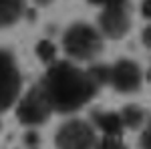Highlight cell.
<instances>
[{"instance_id":"cell-10","label":"cell","mask_w":151,"mask_h":149,"mask_svg":"<svg viewBox=\"0 0 151 149\" xmlns=\"http://www.w3.org/2000/svg\"><path fill=\"white\" fill-rule=\"evenodd\" d=\"M119 113H121L125 129H139L145 123V111L141 109L139 105H125Z\"/></svg>"},{"instance_id":"cell-7","label":"cell","mask_w":151,"mask_h":149,"mask_svg":"<svg viewBox=\"0 0 151 149\" xmlns=\"http://www.w3.org/2000/svg\"><path fill=\"white\" fill-rule=\"evenodd\" d=\"M97 28L107 38H113V40L123 38L131 28L129 4H117V6L101 8L99 16H97Z\"/></svg>"},{"instance_id":"cell-5","label":"cell","mask_w":151,"mask_h":149,"mask_svg":"<svg viewBox=\"0 0 151 149\" xmlns=\"http://www.w3.org/2000/svg\"><path fill=\"white\" fill-rule=\"evenodd\" d=\"M22 77L16 60L8 50L0 48V113L8 111L20 99Z\"/></svg>"},{"instance_id":"cell-15","label":"cell","mask_w":151,"mask_h":149,"mask_svg":"<svg viewBox=\"0 0 151 149\" xmlns=\"http://www.w3.org/2000/svg\"><path fill=\"white\" fill-rule=\"evenodd\" d=\"M141 42L145 48H149L151 50V24H147L143 30H141Z\"/></svg>"},{"instance_id":"cell-14","label":"cell","mask_w":151,"mask_h":149,"mask_svg":"<svg viewBox=\"0 0 151 149\" xmlns=\"http://www.w3.org/2000/svg\"><path fill=\"white\" fill-rule=\"evenodd\" d=\"M95 6H101V8H107V6H117V4H129V0H89Z\"/></svg>"},{"instance_id":"cell-1","label":"cell","mask_w":151,"mask_h":149,"mask_svg":"<svg viewBox=\"0 0 151 149\" xmlns=\"http://www.w3.org/2000/svg\"><path fill=\"white\" fill-rule=\"evenodd\" d=\"M40 87L47 95L55 113H75L91 103L99 83L93 79L91 71L81 69L70 60H57L48 67Z\"/></svg>"},{"instance_id":"cell-8","label":"cell","mask_w":151,"mask_h":149,"mask_svg":"<svg viewBox=\"0 0 151 149\" xmlns=\"http://www.w3.org/2000/svg\"><path fill=\"white\" fill-rule=\"evenodd\" d=\"M91 123H93L95 129L103 131V135H119L123 133V119H121V113H115V111H95L91 115Z\"/></svg>"},{"instance_id":"cell-13","label":"cell","mask_w":151,"mask_h":149,"mask_svg":"<svg viewBox=\"0 0 151 149\" xmlns=\"http://www.w3.org/2000/svg\"><path fill=\"white\" fill-rule=\"evenodd\" d=\"M141 149H151V121L143 127V133H141Z\"/></svg>"},{"instance_id":"cell-2","label":"cell","mask_w":151,"mask_h":149,"mask_svg":"<svg viewBox=\"0 0 151 149\" xmlns=\"http://www.w3.org/2000/svg\"><path fill=\"white\" fill-rule=\"evenodd\" d=\"M60 45L69 58L79 63H89L103 53V35L97 26L79 20L67 26Z\"/></svg>"},{"instance_id":"cell-6","label":"cell","mask_w":151,"mask_h":149,"mask_svg":"<svg viewBox=\"0 0 151 149\" xmlns=\"http://www.w3.org/2000/svg\"><path fill=\"white\" fill-rule=\"evenodd\" d=\"M109 85L121 95L137 93L143 85V71L131 58H119L109 65Z\"/></svg>"},{"instance_id":"cell-9","label":"cell","mask_w":151,"mask_h":149,"mask_svg":"<svg viewBox=\"0 0 151 149\" xmlns=\"http://www.w3.org/2000/svg\"><path fill=\"white\" fill-rule=\"evenodd\" d=\"M26 0H0V28H8L20 20Z\"/></svg>"},{"instance_id":"cell-4","label":"cell","mask_w":151,"mask_h":149,"mask_svg":"<svg viewBox=\"0 0 151 149\" xmlns=\"http://www.w3.org/2000/svg\"><path fill=\"white\" fill-rule=\"evenodd\" d=\"M57 149H95L97 135L93 123L85 119H69L55 133Z\"/></svg>"},{"instance_id":"cell-17","label":"cell","mask_w":151,"mask_h":149,"mask_svg":"<svg viewBox=\"0 0 151 149\" xmlns=\"http://www.w3.org/2000/svg\"><path fill=\"white\" fill-rule=\"evenodd\" d=\"M55 0H35V4L36 6H42V8H47V6H50Z\"/></svg>"},{"instance_id":"cell-11","label":"cell","mask_w":151,"mask_h":149,"mask_svg":"<svg viewBox=\"0 0 151 149\" xmlns=\"http://www.w3.org/2000/svg\"><path fill=\"white\" fill-rule=\"evenodd\" d=\"M36 55H38V58H40L42 63L52 65V63H57V60H55V58H57V46L52 45L50 40H40V42L36 45Z\"/></svg>"},{"instance_id":"cell-3","label":"cell","mask_w":151,"mask_h":149,"mask_svg":"<svg viewBox=\"0 0 151 149\" xmlns=\"http://www.w3.org/2000/svg\"><path fill=\"white\" fill-rule=\"evenodd\" d=\"M55 113L40 85L26 91L16 103V119L24 127H40Z\"/></svg>"},{"instance_id":"cell-12","label":"cell","mask_w":151,"mask_h":149,"mask_svg":"<svg viewBox=\"0 0 151 149\" xmlns=\"http://www.w3.org/2000/svg\"><path fill=\"white\" fill-rule=\"evenodd\" d=\"M95 149H127V145L121 141L119 135H103L101 139H97Z\"/></svg>"},{"instance_id":"cell-16","label":"cell","mask_w":151,"mask_h":149,"mask_svg":"<svg viewBox=\"0 0 151 149\" xmlns=\"http://www.w3.org/2000/svg\"><path fill=\"white\" fill-rule=\"evenodd\" d=\"M141 16L143 18H147V20H151V0H141Z\"/></svg>"}]
</instances>
